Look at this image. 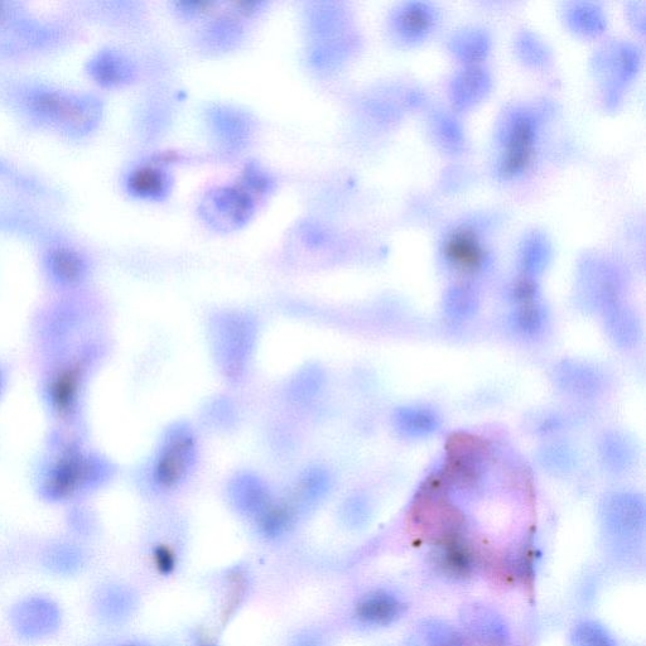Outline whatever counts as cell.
<instances>
[{
    "label": "cell",
    "mask_w": 646,
    "mask_h": 646,
    "mask_svg": "<svg viewBox=\"0 0 646 646\" xmlns=\"http://www.w3.org/2000/svg\"><path fill=\"white\" fill-rule=\"evenodd\" d=\"M196 441L190 429H173L163 442L153 469V480L162 490L181 485L194 465Z\"/></svg>",
    "instance_id": "cell-1"
},
{
    "label": "cell",
    "mask_w": 646,
    "mask_h": 646,
    "mask_svg": "<svg viewBox=\"0 0 646 646\" xmlns=\"http://www.w3.org/2000/svg\"><path fill=\"white\" fill-rule=\"evenodd\" d=\"M31 105L36 112L65 122L86 123L89 117V108L83 101L60 91H37L31 96Z\"/></svg>",
    "instance_id": "cell-2"
},
{
    "label": "cell",
    "mask_w": 646,
    "mask_h": 646,
    "mask_svg": "<svg viewBox=\"0 0 646 646\" xmlns=\"http://www.w3.org/2000/svg\"><path fill=\"white\" fill-rule=\"evenodd\" d=\"M534 129L530 120L520 118L511 127L506 142L501 170L505 175H515L527 168L533 157Z\"/></svg>",
    "instance_id": "cell-3"
},
{
    "label": "cell",
    "mask_w": 646,
    "mask_h": 646,
    "mask_svg": "<svg viewBox=\"0 0 646 646\" xmlns=\"http://www.w3.org/2000/svg\"><path fill=\"white\" fill-rule=\"evenodd\" d=\"M445 254L448 262L466 273L477 271L484 262V250L479 236L474 230L467 228L456 229L448 236Z\"/></svg>",
    "instance_id": "cell-4"
},
{
    "label": "cell",
    "mask_w": 646,
    "mask_h": 646,
    "mask_svg": "<svg viewBox=\"0 0 646 646\" xmlns=\"http://www.w3.org/2000/svg\"><path fill=\"white\" fill-rule=\"evenodd\" d=\"M89 466L79 453H67L56 462L51 471L50 490L52 494L64 496L74 493L88 474Z\"/></svg>",
    "instance_id": "cell-5"
},
{
    "label": "cell",
    "mask_w": 646,
    "mask_h": 646,
    "mask_svg": "<svg viewBox=\"0 0 646 646\" xmlns=\"http://www.w3.org/2000/svg\"><path fill=\"white\" fill-rule=\"evenodd\" d=\"M80 366L67 365L53 376L50 384V399L55 411L65 416L75 407L79 395Z\"/></svg>",
    "instance_id": "cell-6"
},
{
    "label": "cell",
    "mask_w": 646,
    "mask_h": 646,
    "mask_svg": "<svg viewBox=\"0 0 646 646\" xmlns=\"http://www.w3.org/2000/svg\"><path fill=\"white\" fill-rule=\"evenodd\" d=\"M400 611H402V605L393 596L374 594L360 602L356 614L365 623L385 625L397 619Z\"/></svg>",
    "instance_id": "cell-7"
},
{
    "label": "cell",
    "mask_w": 646,
    "mask_h": 646,
    "mask_svg": "<svg viewBox=\"0 0 646 646\" xmlns=\"http://www.w3.org/2000/svg\"><path fill=\"white\" fill-rule=\"evenodd\" d=\"M166 177L156 167L141 166L130 172L129 190L139 196L156 197L166 190Z\"/></svg>",
    "instance_id": "cell-8"
},
{
    "label": "cell",
    "mask_w": 646,
    "mask_h": 646,
    "mask_svg": "<svg viewBox=\"0 0 646 646\" xmlns=\"http://www.w3.org/2000/svg\"><path fill=\"white\" fill-rule=\"evenodd\" d=\"M50 265L52 272L62 281L67 282L79 279L85 269V262L80 253L70 247H64V245L52 249Z\"/></svg>",
    "instance_id": "cell-9"
},
{
    "label": "cell",
    "mask_w": 646,
    "mask_h": 646,
    "mask_svg": "<svg viewBox=\"0 0 646 646\" xmlns=\"http://www.w3.org/2000/svg\"><path fill=\"white\" fill-rule=\"evenodd\" d=\"M441 566L455 576H465L471 568V553L460 538L441 543Z\"/></svg>",
    "instance_id": "cell-10"
},
{
    "label": "cell",
    "mask_w": 646,
    "mask_h": 646,
    "mask_svg": "<svg viewBox=\"0 0 646 646\" xmlns=\"http://www.w3.org/2000/svg\"><path fill=\"white\" fill-rule=\"evenodd\" d=\"M292 510L287 504H267L260 514V525L265 533L277 534L291 522Z\"/></svg>",
    "instance_id": "cell-11"
},
{
    "label": "cell",
    "mask_w": 646,
    "mask_h": 646,
    "mask_svg": "<svg viewBox=\"0 0 646 646\" xmlns=\"http://www.w3.org/2000/svg\"><path fill=\"white\" fill-rule=\"evenodd\" d=\"M431 14L427 11L426 8L419 6L409 7L406 12L403 14V26L408 32L411 33H421L426 31L431 24Z\"/></svg>",
    "instance_id": "cell-12"
},
{
    "label": "cell",
    "mask_w": 646,
    "mask_h": 646,
    "mask_svg": "<svg viewBox=\"0 0 646 646\" xmlns=\"http://www.w3.org/2000/svg\"><path fill=\"white\" fill-rule=\"evenodd\" d=\"M576 640L580 646H614L609 635L597 625H582L577 630Z\"/></svg>",
    "instance_id": "cell-13"
},
{
    "label": "cell",
    "mask_w": 646,
    "mask_h": 646,
    "mask_svg": "<svg viewBox=\"0 0 646 646\" xmlns=\"http://www.w3.org/2000/svg\"><path fill=\"white\" fill-rule=\"evenodd\" d=\"M154 566L161 573H171L176 567V554L170 547L159 546L153 554Z\"/></svg>",
    "instance_id": "cell-14"
}]
</instances>
